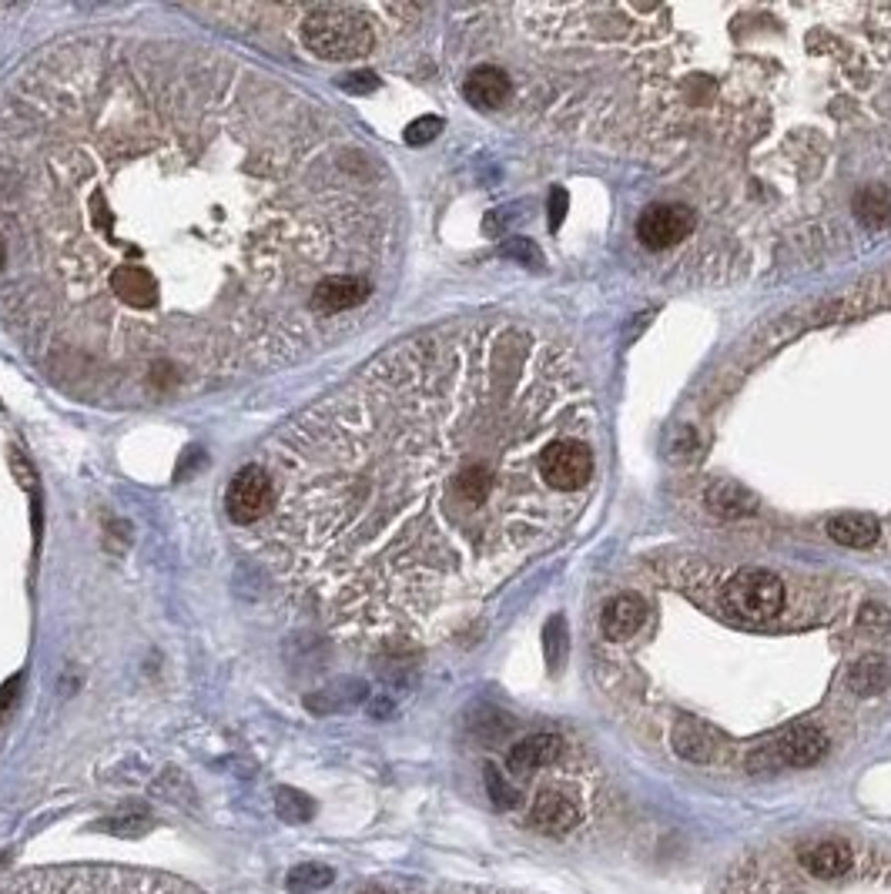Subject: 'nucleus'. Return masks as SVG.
Segmentation results:
<instances>
[{
  "label": "nucleus",
  "mask_w": 891,
  "mask_h": 894,
  "mask_svg": "<svg viewBox=\"0 0 891 894\" xmlns=\"http://www.w3.org/2000/svg\"><path fill=\"white\" fill-rule=\"evenodd\" d=\"M396 235L379 154L225 51L68 38L0 88V322L71 399L151 406L275 373L345 335L335 275Z\"/></svg>",
  "instance_id": "f257e3e1"
},
{
  "label": "nucleus",
  "mask_w": 891,
  "mask_h": 894,
  "mask_svg": "<svg viewBox=\"0 0 891 894\" xmlns=\"http://www.w3.org/2000/svg\"><path fill=\"white\" fill-rule=\"evenodd\" d=\"M590 419L580 369L540 332L413 335L272 439L252 547L335 637L409 643L554 540L567 512L540 456Z\"/></svg>",
  "instance_id": "f03ea898"
},
{
  "label": "nucleus",
  "mask_w": 891,
  "mask_h": 894,
  "mask_svg": "<svg viewBox=\"0 0 891 894\" xmlns=\"http://www.w3.org/2000/svg\"><path fill=\"white\" fill-rule=\"evenodd\" d=\"M0 894H195L164 874L124 867H48L0 881Z\"/></svg>",
  "instance_id": "7ed1b4c3"
},
{
  "label": "nucleus",
  "mask_w": 891,
  "mask_h": 894,
  "mask_svg": "<svg viewBox=\"0 0 891 894\" xmlns=\"http://www.w3.org/2000/svg\"><path fill=\"white\" fill-rule=\"evenodd\" d=\"M298 41L322 61H360L379 44L376 11L355 4H315L298 18Z\"/></svg>",
  "instance_id": "20e7f679"
},
{
  "label": "nucleus",
  "mask_w": 891,
  "mask_h": 894,
  "mask_svg": "<svg viewBox=\"0 0 891 894\" xmlns=\"http://www.w3.org/2000/svg\"><path fill=\"white\" fill-rule=\"evenodd\" d=\"M824 754H828V734L814 724H794L778 738L765 741L761 748H755L748 758V771L771 774L781 768H811Z\"/></svg>",
  "instance_id": "39448f33"
},
{
  "label": "nucleus",
  "mask_w": 891,
  "mask_h": 894,
  "mask_svg": "<svg viewBox=\"0 0 891 894\" xmlns=\"http://www.w3.org/2000/svg\"><path fill=\"white\" fill-rule=\"evenodd\" d=\"M594 473H597V453L584 436L554 439L540 456V476L560 496L587 489L594 482Z\"/></svg>",
  "instance_id": "423d86ee"
},
{
  "label": "nucleus",
  "mask_w": 891,
  "mask_h": 894,
  "mask_svg": "<svg viewBox=\"0 0 891 894\" xmlns=\"http://www.w3.org/2000/svg\"><path fill=\"white\" fill-rule=\"evenodd\" d=\"M728 607L735 617L745 620H771L784 610V580L771 570L761 567H748L738 570L735 580L725 590Z\"/></svg>",
  "instance_id": "0eeeda50"
},
{
  "label": "nucleus",
  "mask_w": 891,
  "mask_h": 894,
  "mask_svg": "<svg viewBox=\"0 0 891 894\" xmlns=\"http://www.w3.org/2000/svg\"><path fill=\"white\" fill-rule=\"evenodd\" d=\"M697 228V215L687 205H650L640 222H637V238L650 248V252H667L680 242H687Z\"/></svg>",
  "instance_id": "6e6552de"
},
{
  "label": "nucleus",
  "mask_w": 891,
  "mask_h": 894,
  "mask_svg": "<svg viewBox=\"0 0 891 894\" xmlns=\"http://www.w3.org/2000/svg\"><path fill=\"white\" fill-rule=\"evenodd\" d=\"M269 492L272 489H269V476L262 463H252L232 476L229 492H225V509L239 526H259L269 509Z\"/></svg>",
  "instance_id": "1a4fd4ad"
},
{
  "label": "nucleus",
  "mask_w": 891,
  "mask_h": 894,
  "mask_svg": "<svg viewBox=\"0 0 891 894\" xmlns=\"http://www.w3.org/2000/svg\"><path fill=\"white\" fill-rule=\"evenodd\" d=\"M463 98L476 111H496L513 98V78L496 64H479L463 81Z\"/></svg>",
  "instance_id": "9d476101"
},
{
  "label": "nucleus",
  "mask_w": 891,
  "mask_h": 894,
  "mask_svg": "<svg viewBox=\"0 0 891 894\" xmlns=\"http://www.w3.org/2000/svg\"><path fill=\"white\" fill-rule=\"evenodd\" d=\"M529 821L533 827H540L547 834H567L580 821V804L564 788H547L533 801Z\"/></svg>",
  "instance_id": "9b49d317"
},
{
  "label": "nucleus",
  "mask_w": 891,
  "mask_h": 894,
  "mask_svg": "<svg viewBox=\"0 0 891 894\" xmlns=\"http://www.w3.org/2000/svg\"><path fill=\"white\" fill-rule=\"evenodd\" d=\"M560 754H564V738H560V734H550V731H544V734H529V738H523V741L509 751L506 768H509V774L526 778V774H533V771H540V768L554 764Z\"/></svg>",
  "instance_id": "f8f14e48"
},
{
  "label": "nucleus",
  "mask_w": 891,
  "mask_h": 894,
  "mask_svg": "<svg viewBox=\"0 0 891 894\" xmlns=\"http://www.w3.org/2000/svg\"><path fill=\"white\" fill-rule=\"evenodd\" d=\"M670 741H674V751L690 764H710V761H718L725 754V741L710 728H703V724H697L690 718L674 728Z\"/></svg>",
  "instance_id": "ddd939ff"
},
{
  "label": "nucleus",
  "mask_w": 891,
  "mask_h": 894,
  "mask_svg": "<svg viewBox=\"0 0 891 894\" xmlns=\"http://www.w3.org/2000/svg\"><path fill=\"white\" fill-rule=\"evenodd\" d=\"M644 620H647V607H644V600L634 597V593H620V597H614V600L604 607L600 627H604L607 640L624 643V640H630V637L644 627Z\"/></svg>",
  "instance_id": "4468645a"
},
{
  "label": "nucleus",
  "mask_w": 891,
  "mask_h": 894,
  "mask_svg": "<svg viewBox=\"0 0 891 894\" xmlns=\"http://www.w3.org/2000/svg\"><path fill=\"white\" fill-rule=\"evenodd\" d=\"M798 861L804 864L808 874L821 877V881H831V877H841L854 857H851V847L844 841H814V844H804L798 851Z\"/></svg>",
  "instance_id": "2eb2a0df"
},
{
  "label": "nucleus",
  "mask_w": 891,
  "mask_h": 894,
  "mask_svg": "<svg viewBox=\"0 0 891 894\" xmlns=\"http://www.w3.org/2000/svg\"><path fill=\"white\" fill-rule=\"evenodd\" d=\"M828 536L838 547L848 550H868L878 543L881 536V522L871 512H841L828 522Z\"/></svg>",
  "instance_id": "dca6fc26"
},
{
  "label": "nucleus",
  "mask_w": 891,
  "mask_h": 894,
  "mask_svg": "<svg viewBox=\"0 0 891 894\" xmlns=\"http://www.w3.org/2000/svg\"><path fill=\"white\" fill-rule=\"evenodd\" d=\"M707 506L715 516L725 519H741V516H755L758 512V496L738 482H715L707 489Z\"/></svg>",
  "instance_id": "f3484780"
},
{
  "label": "nucleus",
  "mask_w": 891,
  "mask_h": 894,
  "mask_svg": "<svg viewBox=\"0 0 891 894\" xmlns=\"http://www.w3.org/2000/svg\"><path fill=\"white\" fill-rule=\"evenodd\" d=\"M851 212L858 215V222L871 232H881L891 225V189L881 185H868L851 199Z\"/></svg>",
  "instance_id": "a211bd4d"
},
{
  "label": "nucleus",
  "mask_w": 891,
  "mask_h": 894,
  "mask_svg": "<svg viewBox=\"0 0 891 894\" xmlns=\"http://www.w3.org/2000/svg\"><path fill=\"white\" fill-rule=\"evenodd\" d=\"M891 680V670L881 657H861L851 670H848V687L858 693V697H874L888 687Z\"/></svg>",
  "instance_id": "6ab92c4d"
},
{
  "label": "nucleus",
  "mask_w": 891,
  "mask_h": 894,
  "mask_svg": "<svg viewBox=\"0 0 891 894\" xmlns=\"http://www.w3.org/2000/svg\"><path fill=\"white\" fill-rule=\"evenodd\" d=\"M332 867L325 864H295L285 877V887L292 894H312V891H325L332 884Z\"/></svg>",
  "instance_id": "aec40b11"
},
{
  "label": "nucleus",
  "mask_w": 891,
  "mask_h": 894,
  "mask_svg": "<svg viewBox=\"0 0 891 894\" xmlns=\"http://www.w3.org/2000/svg\"><path fill=\"white\" fill-rule=\"evenodd\" d=\"M275 811L285 817V821H292V824H302V821H308L312 817V811H315V804L305 798V794H298V791H288V788H282L279 794H275Z\"/></svg>",
  "instance_id": "412c9836"
},
{
  "label": "nucleus",
  "mask_w": 891,
  "mask_h": 894,
  "mask_svg": "<svg viewBox=\"0 0 891 894\" xmlns=\"http://www.w3.org/2000/svg\"><path fill=\"white\" fill-rule=\"evenodd\" d=\"M486 791H489V801L499 807V811H509V807H516L519 804V791L499 774V768H486Z\"/></svg>",
  "instance_id": "4be33fe9"
},
{
  "label": "nucleus",
  "mask_w": 891,
  "mask_h": 894,
  "mask_svg": "<svg viewBox=\"0 0 891 894\" xmlns=\"http://www.w3.org/2000/svg\"><path fill=\"white\" fill-rule=\"evenodd\" d=\"M503 255L506 258H513V262H519V265H526V268H533V272H540L544 268V252L533 245L529 238H509L506 245H503Z\"/></svg>",
  "instance_id": "5701e85b"
},
{
  "label": "nucleus",
  "mask_w": 891,
  "mask_h": 894,
  "mask_svg": "<svg viewBox=\"0 0 891 894\" xmlns=\"http://www.w3.org/2000/svg\"><path fill=\"white\" fill-rule=\"evenodd\" d=\"M443 131V118H436V114H426V118H416L409 128H406V144H413V148H419V144H429L436 134Z\"/></svg>",
  "instance_id": "b1692460"
},
{
  "label": "nucleus",
  "mask_w": 891,
  "mask_h": 894,
  "mask_svg": "<svg viewBox=\"0 0 891 894\" xmlns=\"http://www.w3.org/2000/svg\"><path fill=\"white\" fill-rule=\"evenodd\" d=\"M564 640H567V630H564V617H554L550 627L544 630V643H547V660L550 667L557 670L560 667V657H564Z\"/></svg>",
  "instance_id": "393cba45"
},
{
  "label": "nucleus",
  "mask_w": 891,
  "mask_h": 894,
  "mask_svg": "<svg viewBox=\"0 0 891 894\" xmlns=\"http://www.w3.org/2000/svg\"><path fill=\"white\" fill-rule=\"evenodd\" d=\"M101 831H111L118 837H138L144 831H151V821L148 817H111V821H101Z\"/></svg>",
  "instance_id": "a878e982"
},
{
  "label": "nucleus",
  "mask_w": 891,
  "mask_h": 894,
  "mask_svg": "<svg viewBox=\"0 0 891 894\" xmlns=\"http://www.w3.org/2000/svg\"><path fill=\"white\" fill-rule=\"evenodd\" d=\"M858 623H861L864 630L884 633V630H891V610H888L884 603H864V607H861Z\"/></svg>",
  "instance_id": "bb28decb"
},
{
  "label": "nucleus",
  "mask_w": 891,
  "mask_h": 894,
  "mask_svg": "<svg viewBox=\"0 0 891 894\" xmlns=\"http://www.w3.org/2000/svg\"><path fill=\"white\" fill-rule=\"evenodd\" d=\"M567 205H570L567 192L557 189V192L550 195V225H554V228H560V222H564V215H567Z\"/></svg>",
  "instance_id": "cd10ccee"
},
{
  "label": "nucleus",
  "mask_w": 891,
  "mask_h": 894,
  "mask_svg": "<svg viewBox=\"0 0 891 894\" xmlns=\"http://www.w3.org/2000/svg\"><path fill=\"white\" fill-rule=\"evenodd\" d=\"M18 690H21V677H11V680L4 683V690H0V718H8V710H11L14 700H18Z\"/></svg>",
  "instance_id": "c85d7f7f"
},
{
  "label": "nucleus",
  "mask_w": 891,
  "mask_h": 894,
  "mask_svg": "<svg viewBox=\"0 0 891 894\" xmlns=\"http://www.w3.org/2000/svg\"><path fill=\"white\" fill-rule=\"evenodd\" d=\"M0 268H4V245H0Z\"/></svg>",
  "instance_id": "c756f323"
}]
</instances>
